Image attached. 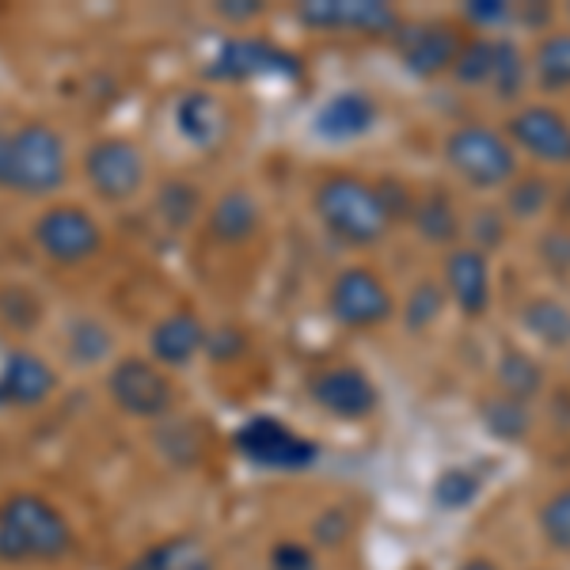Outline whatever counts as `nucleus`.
<instances>
[{
    "instance_id": "obj_28",
    "label": "nucleus",
    "mask_w": 570,
    "mask_h": 570,
    "mask_svg": "<svg viewBox=\"0 0 570 570\" xmlns=\"http://www.w3.org/2000/svg\"><path fill=\"white\" fill-rule=\"evenodd\" d=\"M480 422L494 441L518 445V441H525L532 430V407L521 400H510V395L494 392L480 403Z\"/></svg>"
},
{
    "instance_id": "obj_42",
    "label": "nucleus",
    "mask_w": 570,
    "mask_h": 570,
    "mask_svg": "<svg viewBox=\"0 0 570 570\" xmlns=\"http://www.w3.org/2000/svg\"><path fill=\"white\" fill-rule=\"evenodd\" d=\"M540 259L548 266H556V271H570V233H563V228L548 233L544 240H540Z\"/></svg>"
},
{
    "instance_id": "obj_23",
    "label": "nucleus",
    "mask_w": 570,
    "mask_h": 570,
    "mask_svg": "<svg viewBox=\"0 0 570 570\" xmlns=\"http://www.w3.org/2000/svg\"><path fill=\"white\" fill-rule=\"evenodd\" d=\"M411 225L415 233L422 236L426 244H438V247H453L461 240L464 233V220H461V209L449 190H426L422 198H415V214H411Z\"/></svg>"
},
{
    "instance_id": "obj_7",
    "label": "nucleus",
    "mask_w": 570,
    "mask_h": 570,
    "mask_svg": "<svg viewBox=\"0 0 570 570\" xmlns=\"http://www.w3.org/2000/svg\"><path fill=\"white\" fill-rule=\"evenodd\" d=\"M80 171H85L91 195L107 206H126L149 187V160H145L141 145L130 137H96L80 156Z\"/></svg>"
},
{
    "instance_id": "obj_17",
    "label": "nucleus",
    "mask_w": 570,
    "mask_h": 570,
    "mask_svg": "<svg viewBox=\"0 0 570 570\" xmlns=\"http://www.w3.org/2000/svg\"><path fill=\"white\" fill-rule=\"evenodd\" d=\"M206 343H209L206 320H202L195 308H171L149 327V338H145L149 354L145 357L171 373V370L190 365L198 354H206Z\"/></svg>"
},
{
    "instance_id": "obj_35",
    "label": "nucleus",
    "mask_w": 570,
    "mask_h": 570,
    "mask_svg": "<svg viewBox=\"0 0 570 570\" xmlns=\"http://www.w3.org/2000/svg\"><path fill=\"white\" fill-rule=\"evenodd\" d=\"M266 570H320V556L305 540H278L266 556Z\"/></svg>"
},
{
    "instance_id": "obj_40",
    "label": "nucleus",
    "mask_w": 570,
    "mask_h": 570,
    "mask_svg": "<svg viewBox=\"0 0 570 570\" xmlns=\"http://www.w3.org/2000/svg\"><path fill=\"white\" fill-rule=\"evenodd\" d=\"M247 351V335L240 327H214L209 331V343H206V354L217 357V362H228V357L244 354Z\"/></svg>"
},
{
    "instance_id": "obj_39",
    "label": "nucleus",
    "mask_w": 570,
    "mask_h": 570,
    "mask_svg": "<svg viewBox=\"0 0 570 570\" xmlns=\"http://www.w3.org/2000/svg\"><path fill=\"white\" fill-rule=\"evenodd\" d=\"M312 537L320 540L324 548H338L346 537H351V518L346 510H324L316 521H312Z\"/></svg>"
},
{
    "instance_id": "obj_2",
    "label": "nucleus",
    "mask_w": 570,
    "mask_h": 570,
    "mask_svg": "<svg viewBox=\"0 0 570 570\" xmlns=\"http://www.w3.org/2000/svg\"><path fill=\"white\" fill-rule=\"evenodd\" d=\"M69 183V145L53 126L20 122L0 130V190L20 198H53Z\"/></svg>"
},
{
    "instance_id": "obj_25",
    "label": "nucleus",
    "mask_w": 570,
    "mask_h": 570,
    "mask_svg": "<svg viewBox=\"0 0 570 570\" xmlns=\"http://www.w3.org/2000/svg\"><path fill=\"white\" fill-rule=\"evenodd\" d=\"M494 381H499L502 395L521 400V403H532L544 392V370H540L537 357L529 351H521V346H505L499 354V362H494Z\"/></svg>"
},
{
    "instance_id": "obj_31",
    "label": "nucleus",
    "mask_w": 570,
    "mask_h": 570,
    "mask_svg": "<svg viewBox=\"0 0 570 570\" xmlns=\"http://www.w3.org/2000/svg\"><path fill=\"white\" fill-rule=\"evenodd\" d=\"M551 206V183L544 176H518L505 187V214L513 220H537Z\"/></svg>"
},
{
    "instance_id": "obj_44",
    "label": "nucleus",
    "mask_w": 570,
    "mask_h": 570,
    "mask_svg": "<svg viewBox=\"0 0 570 570\" xmlns=\"http://www.w3.org/2000/svg\"><path fill=\"white\" fill-rule=\"evenodd\" d=\"M567 16H570V4H567Z\"/></svg>"
},
{
    "instance_id": "obj_33",
    "label": "nucleus",
    "mask_w": 570,
    "mask_h": 570,
    "mask_svg": "<svg viewBox=\"0 0 570 570\" xmlns=\"http://www.w3.org/2000/svg\"><path fill=\"white\" fill-rule=\"evenodd\" d=\"M483 491V480L468 468H445L434 480V502L441 510H468Z\"/></svg>"
},
{
    "instance_id": "obj_6",
    "label": "nucleus",
    "mask_w": 570,
    "mask_h": 570,
    "mask_svg": "<svg viewBox=\"0 0 570 570\" xmlns=\"http://www.w3.org/2000/svg\"><path fill=\"white\" fill-rule=\"evenodd\" d=\"M31 240L42 259L53 266H85L99 259L107 247V233L88 206L80 202H53L31 225Z\"/></svg>"
},
{
    "instance_id": "obj_11",
    "label": "nucleus",
    "mask_w": 570,
    "mask_h": 570,
    "mask_svg": "<svg viewBox=\"0 0 570 570\" xmlns=\"http://www.w3.org/2000/svg\"><path fill=\"white\" fill-rule=\"evenodd\" d=\"M505 137L513 149L529 153L548 168H570V118L548 104H525L505 118Z\"/></svg>"
},
{
    "instance_id": "obj_45",
    "label": "nucleus",
    "mask_w": 570,
    "mask_h": 570,
    "mask_svg": "<svg viewBox=\"0 0 570 570\" xmlns=\"http://www.w3.org/2000/svg\"><path fill=\"white\" fill-rule=\"evenodd\" d=\"M411 570H422V567H411Z\"/></svg>"
},
{
    "instance_id": "obj_32",
    "label": "nucleus",
    "mask_w": 570,
    "mask_h": 570,
    "mask_svg": "<svg viewBox=\"0 0 570 570\" xmlns=\"http://www.w3.org/2000/svg\"><path fill=\"white\" fill-rule=\"evenodd\" d=\"M491 58H494V39H487V35H475V39H464L461 53H456L453 61V77L456 85L464 88H480L491 80Z\"/></svg>"
},
{
    "instance_id": "obj_9",
    "label": "nucleus",
    "mask_w": 570,
    "mask_h": 570,
    "mask_svg": "<svg viewBox=\"0 0 570 570\" xmlns=\"http://www.w3.org/2000/svg\"><path fill=\"white\" fill-rule=\"evenodd\" d=\"M236 453L263 472H308L320 461V445L274 415L247 419L233 434Z\"/></svg>"
},
{
    "instance_id": "obj_36",
    "label": "nucleus",
    "mask_w": 570,
    "mask_h": 570,
    "mask_svg": "<svg viewBox=\"0 0 570 570\" xmlns=\"http://www.w3.org/2000/svg\"><path fill=\"white\" fill-rule=\"evenodd\" d=\"M472 236H475V252L491 255L499 252V247L505 244V217L502 209H480V214L472 217Z\"/></svg>"
},
{
    "instance_id": "obj_30",
    "label": "nucleus",
    "mask_w": 570,
    "mask_h": 570,
    "mask_svg": "<svg viewBox=\"0 0 570 570\" xmlns=\"http://www.w3.org/2000/svg\"><path fill=\"white\" fill-rule=\"evenodd\" d=\"M445 305H449V297H445V289H441V282L422 278V282L411 285L407 301L400 305V320L411 335H419V331L438 324V316L445 312Z\"/></svg>"
},
{
    "instance_id": "obj_12",
    "label": "nucleus",
    "mask_w": 570,
    "mask_h": 570,
    "mask_svg": "<svg viewBox=\"0 0 570 570\" xmlns=\"http://www.w3.org/2000/svg\"><path fill=\"white\" fill-rule=\"evenodd\" d=\"M395 53H400L403 69L419 80H438L453 69L456 53L464 46V31L449 20H426V23H403L395 31Z\"/></svg>"
},
{
    "instance_id": "obj_24",
    "label": "nucleus",
    "mask_w": 570,
    "mask_h": 570,
    "mask_svg": "<svg viewBox=\"0 0 570 570\" xmlns=\"http://www.w3.org/2000/svg\"><path fill=\"white\" fill-rule=\"evenodd\" d=\"M206 195L190 179H168L156 187V220L168 225L171 233H187L190 225H198V217H206Z\"/></svg>"
},
{
    "instance_id": "obj_20",
    "label": "nucleus",
    "mask_w": 570,
    "mask_h": 570,
    "mask_svg": "<svg viewBox=\"0 0 570 570\" xmlns=\"http://www.w3.org/2000/svg\"><path fill=\"white\" fill-rule=\"evenodd\" d=\"M376 126V104L370 91H335L331 99H324L312 118V130L316 137H324L331 145H343V141H357V137L373 134Z\"/></svg>"
},
{
    "instance_id": "obj_18",
    "label": "nucleus",
    "mask_w": 570,
    "mask_h": 570,
    "mask_svg": "<svg viewBox=\"0 0 570 570\" xmlns=\"http://www.w3.org/2000/svg\"><path fill=\"white\" fill-rule=\"evenodd\" d=\"M441 289L453 301L456 312L468 320H480L491 312V259L475 247H461L445 255L441 266Z\"/></svg>"
},
{
    "instance_id": "obj_1",
    "label": "nucleus",
    "mask_w": 570,
    "mask_h": 570,
    "mask_svg": "<svg viewBox=\"0 0 570 570\" xmlns=\"http://www.w3.org/2000/svg\"><path fill=\"white\" fill-rule=\"evenodd\" d=\"M77 544L72 521L42 491H12L0 502V563L50 567Z\"/></svg>"
},
{
    "instance_id": "obj_29",
    "label": "nucleus",
    "mask_w": 570,
    "mask_h": 570,
    "mask_svg": "<svg viewBox=\"0 0 570 570\" xmlns=\"http://www.w3.org/2000/svg\"><path fill=\"white\" fill-rule=\"evenodd\" d=\"M525 80H529V61H525V53H521V46L513 39H494L491 80H487V85L494 88V99L513 104V99L525 91Z\"/></svg>"
},
{
    "instance_id": "obj_16",
    "label": "nucleus",
    "mask_w": 570,
    "mask_h": 570,
    "mask_svg": "<svg viewBox=\"0 0 570 570\" xmlns=\"http://www.w3.org/2000/svg\"><path fill=\"white\" fill-rule=\"evenodd\" d=\"M171 126H176L179 141L190 149H220L228 130H233V115H228L225 99L214 88H187L171 104Z\"/></svg>"
},
{
    "instance_id": "obj_37",
    "label": "nucleus",
    "mask_w": 570,
    "mask_h": 570,
    "mask_svg": "<svg viewBox=\"0 0 570 570\" xmlns=\"http://www.w3.org/2000/svg\"><path fill=\"white\" fill-rule=\"evenodd\" d=\"M505 20H513V8L505 0H468L464 4V23H472L475 31H494Z\"/></svg>"
},
{
    "instance_id": "obj_13",
    "label": "nucleus",
    "mask_w": 570,
    "mask_h": 570,
    "mask_svg": "<svg viewBox=\"0 0 570 570\" xmlns=\"http://www.w3.org/2000/svg\"><path fill=\"white\" fill-rule=\"evenodd\" d=\"M297 20L312 31H351L362 39H395L403 27L400 12L384 0H308Z\"/></svg>"
},
{
    "instance_id": "obj_8",
    "label": "nucleus",
    "mask_w": 570,
    "mask_h": 570,
    "mask_svg": "<svg viewBox=\"0 0 570 570\" xmlns=\"http://www.w3.org/2000/svg\"><path fill=\"white\" fill-rule=\"evenodd\" d=\"M301 58L263 35H228L220 39L206 66L214 85H244V80H301Z\"/></svg>"
},
{
    "instance_id": "obj_27",
    "label": "nucleus",
    "mask_w": 570,
    "mask_h": 570,
    "mask_svg": "<svg viewBox=\"0 0 570 570\" xmlns=\"http://www.w3.org/2000/svg\"><path fill=\"white\" fill-rule=\"evenodd\" d=\"M532 77H537V88L548 91V96H559V91H570V31H551L537 42L529 61Z\"/></svg>"
},
{
    "instance_id": "obj_3",
    "label": "nucleus",
    "mask_w": 570,
    "mask_h": 570,
    "mask_svg": "<svg viewBox=\"0 0 570 570\" xmlns=\"http://www.w3.org/2000/svg\"><path fill=\"white\" fill-rule=\"evenodd\" d=\"M312 209H316L331 240L346 247H373L392 228L381 195H376V183L351 176V171H338V176H327L320 183L316 195H312Z\"/></svg>"
},
{
    "instance_id": "obj_10",
    "label": "nucleus",
    "mask_w": 570,
    "mask_h": 570,
    "mask_svg": "<svg viewBox=\"0 0 570 570\" xmlns=\"http://www.w3.org/2000/svg\"><path fill=\"white\" fill-rule=\"evenodd\" d=\"M327 312L335 324L351 331H376L395 316V297L389 282L370 266H346L327 289Z\"/></svg>"
},
{
    "instance_id": "obj_5",
    "label": "nucleus",
    "mask_w": 570,
    "mask_h": 570,
    "mask_svg": "<svg viewBox=\"0 0 570 570\" xmlns=\"http://www.w3.org/2000/svg\"><path fill=\"white\" fill-rule=\"evenodd\" d=\"M107 395L122 415L137 422H164L179 407V384L145 354H122L107 365Z\"/></svg>"
},
{
    "instance_id": "obj_15",
    "label": "nucleus",
    "mask_w": 570,
    "mask_h": 570,
    "mask_svg": "<svg viewBox=\"0 0 570 570\" xmlns=\"http://www.w3.org/2000/svg\"><path fill=\"white\" fill-rule=\"evenodd\" d=\"M61 376L53 362H46L39 351L16 346L0 357V411H31L42 407L58 392Z\"/></svg>"
},
{
    "instance_id": "obj_41",
    "label": "nucleus",
    "mask_w": 570,
    "mask_h": 570,
    "mask_svg": "<svg viewBox=\"0 0 570 570\" xmlns=\"http://www.w3.org/2000/svg\"><path fill=\"white\" fill-rule=\"evenodd\" d=\"M214 12H217V20H225L233 27H247V23L263 20L266 4H259V0H217Z\"/></svg>"
},
{
    "instance_id": "obj_43",
    "label": "nucleus",
    "mask_w": 570,
    "mask_h": 570,
    "mask_svg": "<svg viewBox=\"0 0 570 570\" xmlns=\"http://www.w3.org/2000/svg\"><path fill=\"white\" fill-rule=\"evenodd\" d=\"M461 570H499V567H494L491 559H468Z\"/></svg>"
},
{
    "instance_id": "obj_22",
    "label": "nucleus",
    "mask_w": 570,
    "mask_h": 570,
    "mask_svg": "<svg viewBox=\"0 0 570 570\" xmlns=\"http://www.w3.org/2000/svg\"><path fill=\"white\" fill-rule=\"evenodd\" d=\"M61 354L72 370H99V365L115 362V331H110L99 316H72L61 335Z\"/></svg>"
},
{
    "instance_id": "obj_19",
    "label": "nucleus",
    "mask_w": 570,
    "mask_h": 570,
    "mask_svg": "<svg viewBox=\"0 0 570 570\" xmlns=\"http://www.w3.org/2000/svg\"><path fill=\"white\" fill-rule=\"evenodd\" d=\"M202 220H206L209 240H217L220 247H244V244H252L263 228V202L255 198V190L236 183V187H225L209 202Z\"/></svg>"
},
{
    "instance_id": "obj_38",
    "label": "nucleus",
    "mask_w": 570,
    "mask_h": 570,
    "mask_svg": "<svg viewBox=\"0 0 570 570\" xmlns=\"http://www.w3.org/2000/svg\"><path fill=\"white\" fill-rule=\"evenodd\" d=\"M376 195H381V206L392 225L395 220H411V214H415V195L400 179H381L376 183Z\"/></svg>"
},
{
    "instance_id": "obj_34",
    "label": "nucleus",
    "mask_w": 570,
    "mask_h": 570,
    "mask_svg": "<svg viewBox=\"0 0 570 570\" xmlns=\"http://www.w3.org/2000/svg\"><path fill=\"white\" fill-rule=\"evenodd\" d=\"M537 525H540V537H544L551 548L570 556V487L556 491L544 505H540Z\"/></svg>"
},
{
    "instance_id": "obj_21",
    "label": "nucleus",
    "mask_w": 570,
    "mask_h": 570,
    "mask_svg": "<svg viewBox=\"0 0 570 570\" xmlns=\"http://www.w3.org/2000/svg\"><path fill=\"white\" fill-rule=\"evenodd\" d=\"M118 570H217V559L198 537L176 532V537H160L134 551Z\"/></svg>"
},
{
    "instance_id": "obj_14",
    "label": "nucleus",
    "mask_w": 570,
    "mask_h": 570,
    "mask_svg": "<svg viewBox=\"0 0 570 570\" xmlns=\"http://www.w3.org/2000/svg\"><path fill=\"white\" fill-rule=\"evenodd\" d=\"M308 395L324 415L343 419V422H357L370 419L381 403V392H376L373 376L357 365H327L308 381Z\"/></svg>"
},
{
    "instance_id": "obj_26",
    "label": "nucleus",
    "mask_w": 570,
    "mask_h": 570,
    "mask_svg": "<svg viewBox=\"0 0 570 570\" xmlns=\"http://www.w3.org/2000/svg\"><path fill=\"white\" fill-rule=\"evenodd\" d=\"M521 327L548 351L570 346V308L559 297H532L521 305Z\"/></svg>"
},
{
    "instance_id": "obj_4",
    "label": "nucleus",
    "mask_w": 570,
    "mask_h": 570,
    "mask_svg": "<svg viewBox=\"0 0 570 570\" xmlns=\"http://www.w3.org/2000/svg\"><path fill=\"white\" fill-rule=\"evenodd\" d=\"M441 156H445L449 171L472 190H499L518 179V149L494 126H456L441 145Z\"/></svg>"
}]
</instances>
